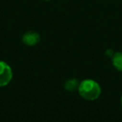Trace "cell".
I'll list each match as a JSON object with an SVG mask.
<instances>
[{"label":"cell","mask_w":122,"mask_h":122,"mask_svg":"<svg viewBox=\"0 0 122 122\" xmlns=\"http://www.w3.org/2000/svg\"><path fill=\"white\" fill-rule=\"evenodd\" d=\"M78 92L83 99L92 101H95L100 97L102 90L96 81L92 79H85L80 82Z\"/></svg>","instance_id":"1"},{"label":"cell","mask_w":122,"mask_h":122,"mask_svg":"<svg viewBox=\"0 0 122 122\" xmlns=\"http://www.w3.org/2000/svg\"><path fill=\"white\" fill-rule=\"evenodd\" d=\"M13 79V70L7 62L0 61V87L8 86Z\"/></svg>","instance_id":"2"},{"label":"cell","mask_w":122,"mask_h":122,"mask_svg":"<svg viewBox=\"0 0 122 122\" xmlns=\"http://www.w3.org/2000/svg\"><path fill=\"white\" fill-rule=\"evenodd\" d=\"M44 1H50V0H44Z\"/></svg>","instance_id":"8"},{"label":"cell","mask_w":122,"mask_h":122,"mask_svg":"<svg viewBox=\"0 0 122 122\" xmlns=\"http://www.w3.org/2000/svg\"><path fill=\"white\" fill-rule=\"evenodd\" d=\"M121 105H122V96H121Z\"/></svg>","instance_id":"7"},{"label":"cell","mask_w":122,"mask_h":122,"mask_svg":"<svg viewBox=\"0 0 122 122\" xmlns=\"http://www.w3.org/2000/svg\"><path fill=\"white\" fill-rule=\"evenodd\" d=\"M41 40V37L39 32L34 31H29L25 32L22 37V42L24 45L29 47L36 46Z\"/></svg>","instance_id":"3"},{"label":"cell","mask_w":122,"mask_h":122,"mask_svg":"<svg viewBox=\"0 0 122 122\" xmlns=\"http://www.w3.org/2000/svg\"><path fill=\"white\" fill-rule=\"evenodd\" d=\"M111 62L117 71H122V52L117 51L115 52L113 56L111 57Z\"/></svg>","instance_id":"4"},{"label":"cell","mask_w":122,"mask_h":122,"mask_svg":"<svg viewBox=\"0 0 122 122\" xmlns=\"http://www.w3.org/2000/svg\"><path fill=\"white\" fill-rule=\"evenodd\" d=\"M80 85L78 79L76 78H70L69 80H67L64 83V89L65 91L69 92H73L75 90L78 91V87Z\"/></svg>","instance_id":"5"},{"label":"cell","mask_w":122,"mask_h":122,"mask_svg":"<svg viewBox=\"0 0 122 122\" xmlns=\"http://www.w3.org/2000/svg\"><path fill=\"white\" fill-rule=\"evenodd\" d=\"M114 51H113V50H111V49H109V50H107L106 51V52H105V54H106V56H109V57H112L113 56V55H114Z\"/></svg>","instance_id":"6"}]
</instances>
